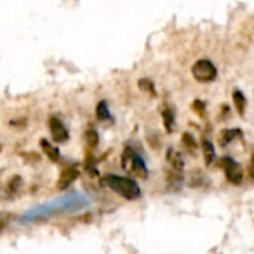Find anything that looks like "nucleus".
<instances>
[{
	"mask_svg": "<svg viewBox=\"0 0 254 254\" xmlns=\"http://www.w3.org/2000/svg\"><path fill=\"white\" fill-rule=\"evenodd\" d=\"M109 116H110V113H109L107 103L106 101H100L98 106H97V118L100 121H106V119H109Z\"/></svg>",
	"mask_w": 254,
	"mask_h": 254,
	"instance_id": "15",
	"label": "nucleus"
},
{
	"mask_svg": "<svg viewBox=\"0 0 254 254\" xmlns=\"http://www.w3.org/2000/svg\"><path fill=\"white\" fill-rule=\"evenodd\" d=\"M249 173H250V177L254 180V155L252 158V162H250V168H249Z\"/></svg>",
	"mask_w": 254,
	"mask_h": 254,
	"instance_id": "20",
	"label": "nucleus"
},
{
	"mask_svg": "<svg viewBox=\"0 0 254 254\" xmlns=\"http://www.w3.org/2000/svg\"><path fill=\"white\" fill-rule=\"evenodd\" d=\"M222 165L225 168V173H226V179L232 183V185H241L243 182V177H244V173H243V168L231 158H223L222 159Z\"/></svg>",
	"mask_w": 254,
	"mask_h": 254,
	"instance_id": "5",
	"label": "nucleus"
},
{
	"mask_svg": "<svg viewBox=\"0 0 254 254\" xmlns=\"http://www.w3.org/2000/svg\"><path fill=\"white\" fill-rule=\"evenodd\" d=\"M138 86L141 88V91H146V92H149L150 95H156V92H155V85L152 83V80H149V79H141V80L138 82Z\"/></svg>",
	"mask_w": 254,
	"mask_h": 254,
	"instance_id": "16",
	"label": "nucleus"
},
{
	"mask_svg": "<svg viewBox=\"0 0 254 254\" xmlns=\"http://www.w3.org/2000/svg\"><path fill=\"white\" fill-rule=\"evenodd\" d=\"M19 186H21V177H18V176L12 177V179L6 183V188H4V195H6V198H12V196L18 192Z\"/></svg>",
	"mask_w": 254,
	"mask_h": 254,
	"instance_id": "13",
	"label": "nucleus"
},
{
	"mask_svg": "<svg viewBox=\"0 0 254 254\" xmlns=\"http://www.w3.org/2000/svg\"><path fill=\"white\" fill-rule=\"evenodd\" d=\"M202 152H204V158H205V164L207 165H211L216 159V150H214V146L211 141L205 140L202 141Z\"/></svg>",
	"mask_w": 254,
	"mask_h": 254,
	"instance_id": "12",
	"label": "nucleus"
},
{
	"mask_svg": "<svg viewBox=\"0 0 254 254\" xmlns=\"http://www.w3.org/2000/svg\"><path fill=\"white\" fill-rule=\"evenodd\" d=\"M243 135V131L238 128H232V129H223L220 132V144L222 146H228L231 141L240 138Z\"/></svg>",
	"mask_w": 254,
	"mask_h": 254,
	"instance_id": "10",
	"label": "nucleus"
},
{
	"mask_svg": "<svg viewBox=\"0 0 254 254\" xmlns=\"http://www.w3.org/2000/svg\"><path fill=\"white\" fill-rule=\"evenodd\" d=\"M162 119H164V125H165L167 132H173V131H174V125H176L174 112L170 110V109H165V110L162 112Z\"/></svg>",
	"mask_w": 254,
	"mask_h": 254,
	"instance_id": "14",
	"label": "nucleus"
},
{
	"mask_svg": "<svg viewBox=\"0 0 254 254\" xmlns=\"http://www.w3.org/2000/svg\"><path fill=\"white\" fill-rule=\"evenodd\" d=\"M183 144H185L189 150H195V149L198 147L196 140H195L193 135L189 134V132H185V134H183Z\"/></svg>",
	"mask_w": 254,
	"mask_h": 254,
	"instance_id": "17",
	"label": "nucleus"
},
{
	"mask_svg": "<svg viewBox=\"0 0 254 254\" xmlns=\"http://www.w3.org/2000/svg\"><path fill=\"white\" fill-rule=\"evenodd\" d=\"M192 74L198 82H213L217 77V68L210 60H199L192 67Z\"/></svg>",
	"mask_w": 254,
	"mask_h": 254,
	"instance_id": "4",
	"label": "nucleus"
},
{
	"mask_svg": "<svg viewBox=\"0 0 254 254\" xmlns=\"http://www.w3.org/2000/svg\"><path fill=\"white\" fill-rule=\"evenodd\" d=\"M88 205H89V199L85 195L74 192V193L64 195L61 198H57L54 201H49V202H45L42 205H37V207H33V208L27 210L19 217V222L24 223V225L34 223V222L46 220V219L58 216V214L76 213V211L83 210Z\"/></svg>",
	"mask_w": 254,
	"mask_h": 254,
	"instance_id": "1",
	"label": "nucleus"
},
{
	"mask_svg": "<svg viewBox=\"0 0 254 254\" xmlns=\"http://www.w3.org/2000/svg\"><path fill=\"white\" fill-rule=\"evenodd\" d=\"M49 129H51L52 138L57 143H64V141L68 140V131L58 118H51L49 119Z\"/></svg>",
	"mask_w": 254,
	"mask_h": 254,
	"instance_id": "6",
	"label": "nucleus"
},
{
	"mask_svg": "<svg viewBox=\"0 0 254 254\" xmlns=\"http://www.w3.org/2000/svg\"><path fill=\"white\" fill-rule=\"evenodd\" d=\"M85 138H86V143H88L89 147H95L98 144V134L94 129H88Z\"/></svg>",
	"mask_w": 254,
	"mask_h": 254,
	"instance_id": "18",
	"label": "nucleus"
},
{
	"mask_svg": "<svg viewBox=\"0 0 254 254\" xmlns=\"http://www.w3.org/2000/svg\"><path fill=\"white\" fill-rule=\"evenodd\" d=\"M122 168L125 173L129 176L138 177V179H146L147 177V167L141 156L131 147H125L122 153Z\"/></svg>",
	"mask_w": 254,
	"mask_h": 254,
	"instance_id": "3",
	"label": "nucleus"
},
{
	"mask_svg": "<svg viewBox=\"0 0 254 254\" xmlns=\"http://www.w3.org/2000/svg\"><path fill=\"white\" fill-rule=\"evenodd\" d=\"M167 161L170 164V167L173 170H177V171H183L185 168V161L182 158V153L177 152L174 147H170L168 152H167Z\"/></svg>",
	"mask_w": 254,
	"mask_h": 254,
	"instance_id": "8",
	"label": "nucleus"
},
{
	"mask_svg": "<svg viewBox=\"0 0 254 254\" xmlns=\"http://www.w3.org/2000/svg\"><path fill=\"white\" fill-rule=\"evenodd\" d=\"M40 147H42V150L45 152V155H46L52 162H58V161H60V158H61L60 150H58L55 146H52L46 138H42V140H40Z\"/></svg>",
	"mask_w": 254,
	"mask_h": 254,
	"instance_id": "9",
	"label": "nucleus"
},
{
	"mask_svg": "<svg viewBox=\"0 0 254 254\" xmlns=\"http://www.w3.org/2000/svg\"><path fill=\"white\" fill-rule=\"evenodd\" d=\"M193 109L198 110V115H199V116H204V104H202L199 100H196V101L193 103Z\"/></svg>",
	"mask_w": 254,
	"mask_h": 254,
	"instance_id": "19",
	"label": "nucleus"
},
{
	"mask_svg": "<svg viewBox=\"0 0 254 254\" xmlns=\"http://www.w3.org/2000/svg\"><path fill=\"white\" fill-rule=\"evenodd\" d=\"M77 177H79V171H77L76 168H65V170L61 173L60 179H58L57 188L61 189V190H64V189H67Z\"/></svg>",
	"mask_w": 254,
	"mask_h": 254,
	"instance_id": "7",
	"label": "nucleus"
},
{
	"mask_svg": "<svg viewBox=\"0 0 254 254\" xmlns=\"http://www.w3.org/2000/svg\"><path fill=\"white\" fill-rule=\"evenodd\" d=\"M232 98H234V104H235L237 112H238L241 116H244L246 107H247V98H246V95H244L240 89H235L234 94H232Z\"/></svg>",
	"mask_w": 254,
	"mask_h": 254,
	"instance_id": "11",
	"label": "nucleus"
},
{
	"mask_svg": "<svg viewBox=\"0 0 254 254\" xmlns=\"http://www.w3.org/2000/svg\"><path fill=\"white\" fill-rule=\"evenodd\" d=\"M101 183L107 188H110L115 193L121 195L122 198L128 199V201H135L141 196V190L138 188V185L128 179V177H121V176H113L109 174L106 177H103Z\"/></svg>",
	"mask_w": 254,
	"mask_h": 254,
	"instance_id": "2",
	"label": "nucleus"
}]
</instances>
